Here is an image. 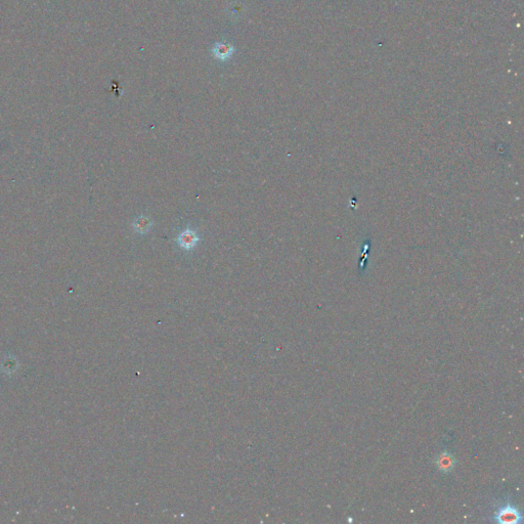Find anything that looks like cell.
I'll list each match as a JSON object with an SVG mask.
<instances>
[{"label": "cell", "instance_id": "6da1fadb", "mask_svg": "<svg viewBox=\"0 0 524 524\" xmlns=\"http://www.w3.org/2000/svg\"><path fill=\"white\" fill-rule=\"evenodd\" d=\"M494 519L497 523L518 524L522 522L521 512L511 504H505L501 506L495 513Z\"/></svg>", "mask_w": 524, "mask_h": 524}, {"label": "cell", "instance_id": "7a4b0ae2", "mask_svg": "<svg viewBox=\"0 0 524 524\" xmlns=\"http://www.w3.org/2000/svg\"><path fill=\"white\" fill-rule=\"evenodd\" d=\"M234 51V46L228 42H216L212 48L213 56L220 61L227 60L233 55Z\"/></svg>", "mask_w": 524, "mask_h": 524}, {"label": "cell", "instance_id": "3957f363", "mask_svg": "<svg viewBox=\"0 0 524 524\" xmlns=\"http://www.w3.org/2000/svg\"><path fill=\"white\" fill-rule=\"evenodd\" d=\"M435 464L441 472L449 473L450 471H452L454 469L455 464H456V459L454 458V456L452 454H450L448 452H444L437 457Z\"/></svg>", "mask_w": 524, "mask_h": 524}]
</instances>
